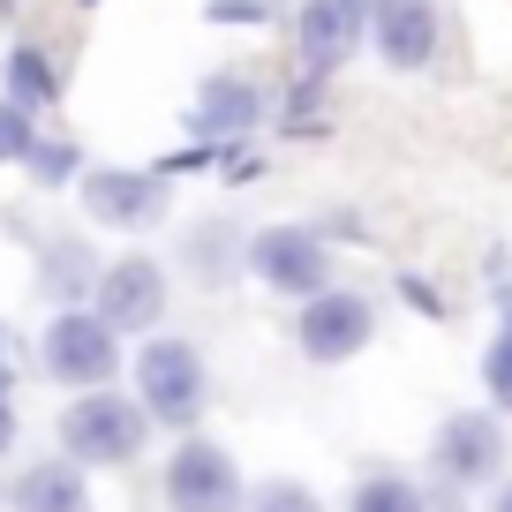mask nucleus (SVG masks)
I'll return each instance as SVG.
<instances>
[{"label": "nucleus", "mask_w": 512, "mask_h": 512, "mask_svg": "<svg viewBox=\"0 0 512 512\" xmlns=\"http://www.w3.org/2000/svg\"><path fill=\"white\" fill-rule=\"evenodd\" d=\"M128 377H136L128 400L144 407V422L196 437V422H204V407H211V369H204V347H196V339L151 332L144 347L128 354Z\"/></svg>", "instance_id": "1"}, {"label": "nucleus", "mask_w": 512, "mask_h": 512, "mask_svg": "<svg viewBox=\"0 0 512 512\" xmlns=\"http://www.w3.org/2000/svg\"><path fill=\"white\" fill-rule=\"evenodd\" d=\"M61 460L68 467H128L136 452H144V437H151V422H144V407L128 400V392H113V384H98V392H76V400L61 407Z\"/></svg>", "instance_id": "2"}, {"label": "nucleus", "mask_w": 512, "mask_h": 512, "mask_svg": "<svg viewBox=\"0 0 512 512\" xmlns=\"http://www.w3.org/2000/svg\"><path fill=\"white\" fill-rule=\"evenodd\" d=\"M38 369L53 384H68V392H98V384H113L128 369V354L91 309H53L46 339H38Z\"/></svg>", "instance_id": "3"}, {"label": "nucleus", "mask_w": 512, "mask_h": 512, "mask_svg": "<svg viewBox=\"0 0 512 512\" xmlns=\"http://www.w3.org/2000/svg\"><path fill=\"white\" fill-rule=\"evenodd\" d=\"M91 317L113 339H151L166 317V264L159 256H113L91 279Z\"/></svg>", "instance_id": "4"}, {"label": "nucleus", "mask_w": 512, "mask_h": 512, "mask_svg": "<svg viewBox=\"0 0 512 512\" xmlns=\"http://www.w3.org/2000/svg\"><path fill=\"white\" fill-rule=\"evenodd\" d=\"M159 490H166V512H241L249 482H241V460L219 437H181Z\"/></svg>", "instance_id": "5"}, {"label": "nucleus", "mask_w": 512, "mask_h": 512, "mask_svg": "<svg viewBox=\"0 0 512 512\" xmlns=\"http://www.w3.org/2000/svg\"><path fill=\"white\" fill-rule=\"evenodd\" d=\"M430 475L445 482L452 497L497 482V475H505V422H497L490 407H460V415H445L437 437H430Z\"/></svg>", "instance_id": "6"}, {"label": "nucleus", "mask_w": 512, "mask_h": 512, "mask_svg": "<svg viewBox=\"0 0 512 512\" xmlns=\"http://www.w3.org/2000/svg\"><path fill=\"white\" fill-rule=\"evenodd\" d=\"M279 302H309V294L332 287V249H324L317 226H264L249 234V256H241Z\"/></svg>", "instance_id": "7"}, {"label": "nucleus", "mask_w": 512, "mask_h": 512, "mask_svg": "<svg viewBox=\"0 0 512 512\" xmlns=\"http://www.w3.org/2000/svg\"><path fill=\"white\" fill-rule=\"evenodd\" d=\"M369 339H377V302H369V294H354V287H324V294H309L302 317H294V347H302L317 369L354 362Z\"/></svg>", "instance_id": "8"}, {"label": "nucleus", "mask_w": 512, "mask_h": 512, "mask_svg": "<svg viewBox=\"0 0 512 512\" xmlns=\"http://www.w3.org/2000/svg\"><path fill=\"white\" fill-rule=\"evenodd\" d=\"M76 189H83V211L113 234H151L174 204L159 166H91V174H76Z\"/></svg>", "instance_id": "9"}, {"label": "nucleus", "mask_w": 512, "mask_h": 512, "mask_svg": "<svg viewBox=\"0 0 512 512\" xmlns=\"http://www.w3.org/2000/svg\"><path fill=\"white\" fill-rule=\"evenodd\" d=\"M369 46L384 68H430L437 53V8L430 0H369Z\"/></svg>", "instance_id": "10"}, {"label": "nucleus", "mask_w": 512, "mask_h": 512, "mask_svg": "<svg viewBox=\"0 0 512 512\" xmlns=\"http://www.w3.org/2000/svg\"><path fill=\"white\" fill-rule=\"evenodd\" d=\"M369 31V0H302V68L309 76H332Z\"/></svg>", "instance_id": "11"}, {"label": "nucleus", "mask_w": 512, "mask_h": 512, "mask_svg": "<svg viewBox=\"0 0 512 512\" xmlns=\"http://www.w3.org/2000/svg\"><path fill=\"white\" fill-rule=\"evenodd\" d=\"M264 121V91H256L249 76H204L196 83V106H189V128L204 136V144H234V136H249V128Z\"/></svg>", "instance_id": "12"}, {"label": "nucleus", "mask_w": 512, "mask_h": 512, "mask_svg": "<svg viewBox=\"0 0 512 512\" xmlns=\"http://www.w3.org/2000/svg\"><path fill=\"white\" fill-rule=\"evenodd\" d=\"M0 505L8 512H91V482H83V467H68V460H38L0 490Z\"/></svg>", "instance_id": "13"}, {"label": "nucleus", "mask_w": 512, "mask_h": 512, "mask_svg": "<svg viewBox=\"0 0 512 512\" xmlns=\"http://www.w3.org/2000/svg\"><path fill=\"white\" fill-rule=\"evenodd\" d=\"M91 279H98V264H91V249H83V241H68V234H46V241H38V294H46V302L83 309V302H91Z\"/></svg>", "instance_id": "14"}, {"label": "nucleus", "mask_w": 512, "mask_h": 512, "mask_svg": "<svg viewBox=\"0 0 512 512\" xmlns=\"http://www.w3.org/2000/svg\"><path fill=\"white\" fill-rule=\"evenodd\" d=\"M0 98H8V106L16 113H53L61 106V68H53V53L46 46H16L8 53V61H0Z\"/></svg>", "instance_id": "15"}, {"label": "nucleus", "mask_w": 512, "mask_h": 512, "mask_svg": "<svg viewBox=\"0 0 512 512\" xmlns=\"http://www.w3.org/2000/svg\"><path fill=\"white\" fill-rule=\"evenodd\" d=\"M241 256H249V234L241 226H219V219H196L189 241H181V264H189L204 287H226L241 272Z\"/></svg>", "instance_id": "16"}, {"label": "nucleus", "mask_w": 512, "mask_h": 512, "mask_svg": "<svg viewBox=\"0 0 512 512\" xmlns=\"http://www.w3.org/2000/svg\"><path fill=\"white\" fill-rule=\"evenodd\" d=\"M347 512H430V490H422V482H407L400 467H369V475L354 482Z\"/></svg>", "instance_id": "17"}, {"label": "nucleus", "mask_w": 512, "mask_h": 512, "mask_svg": "<svg viewBox=\"0 0 512 512\" xmlns=\"http://www.w3.org/2000/svg\"><path fill=\"white\" fill-rule=\"evenodd\" d=\"M23 166H31L38 189H61V181H76V174H83V159H76V144H68V136H31Z\"/></svg>", "instance_id": "18"}, {"label": "nucleus", "mask_w": 512, "mask_h": 512, "mask_svg": "<svg viewBox=\"0 0 512 512\" xmlns=\"http://www.w3.org/2000/svg\"><path fill=\"white\" fill-rule=\"evenodd\" d=\"M241 512H324V497L309 490V482L279 475V482H256V490L241 497Z\"/></svg>", "instance_id": "19"}, {"label": "nucleus", "mask_w": 512, "mask_h": 512, "mask_svg": "<svg viewBox=\"0 0 512 512\" xmlns=\"http://www.w3.org/2000/svg\"><path fill=\"white\" fill-rule=\"evenodd\" d=\"M482 384H490L497 415H512V317H505V332L490 339V354H482Z\"/></svg>", "instance_id": "20"}, {"label": "nucleus", "mask_w": 512, "mask_h": 512, "mask_svg": "<svg viewBox=\"0 0 512 512\" xmlns=\"http://www.w3.org/2000/svg\"><path fill=\"white\" fill-rule=\"evenodd\" d=\"M31 136H38V121H31V113H16L8 98H0V166H23Z\"/></svg>", "instance_id": "21"}, {"label": "nucleus", "mask_w": 512, "mask_h": 512, "mask_svg": "<svg viewBox=\"0 0 512 512\" xmlns=\"http://www.w3.org/2000/svg\"><path fill=\"white\" fill-rule=\"evenodd\" d=\"M256 23V16H264V8H256V0H211V23Z\"/></svg>", "instance_id": "22"}, {"label": "nucleus", "mask_w": 512, "mask_h": 512, "mask_svg": "<svg viewBox=\"0 0 512 512\" xmlns=\"http://www.w3.org/2000/svg\"><path fill=\"white\" fill-rule=\"evenodd\" d=\"M8 377H16V332L0 324V392H8Z\"/></svg>", "instance_id": "23"}, {"label": "nucleus", "mask_w": 512, "mask_h": 512, "mask_svg": "<svg viewBox=\"0 0 512 512\" xmlns=\"http://www.w3.org/2000/svg\"><path fill=\"white\" fill-rule=\"evenodd\" d=\"M16 445V400H8V392H0V452Z\"/></svg>", "instance_id": "24"}, {"label": "nucleus", "mask_w": 512, "mask_h": 512, "mask_svg": "<svg viewBox=\"0 0 512 512\" xmlns=\"http://www.w3.org/2000/svg\"><path fill=\"white\" fill-rule=\"evenodd\" d=\"M482 512H512V475H497V482H490V505H482Z\"/></svg>", "instance_id": "25"}, {"label": "nucleus", "mask_w": 512, "mask_h": 512, "mask_svg": "<svg viewBox=\"0 0 512 512\" xmlns=\"http://www.w3.org/2000/svg\"><path fill=\"white\" fill-rule=\"evenodd\" d=\"M83 8H98V0H83Z\"/></svg>", "instance_id": "26"}, {"label": "nucleus", "mask_w": 512, "mask_h": 512, "mask_svg": "<svg viewBox=\"0 0 512 512\" xmlns=\"http://www.w3.org/2000/svg\"><path fill=\"white\" fill-rule=\"evenodd\" d=\"M0 490H8V482H0Z\"/></svg>", "instance_id": "27"}]
</instances>
